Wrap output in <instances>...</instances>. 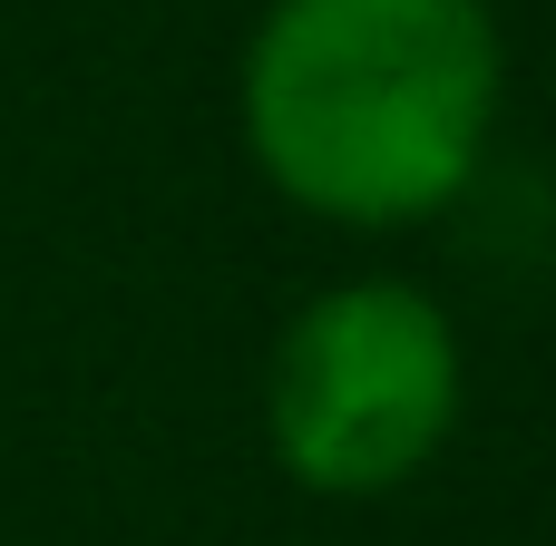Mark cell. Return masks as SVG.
Returning a JSON list of instances; mask_svg holds the SVG:
<instances>
[{"instance_id": "1", "label": "cell", "mask_w": 556, "mask_h": 546, "mask_svg": "<svg viewBox=\"0 0 556 546\" xmlns=\"http://www.w3.org/2000/svg\"><path fill=\"white\" fill-rule=\"evenodd\" d=\"M489 127L479 0H283L254 49V147L323 215L440 205Z\"/></svg>"}, {"instance_id": "2", "label": "cell", "mask_w": 556, "mask_h": 546, "mask_svg": "<svg viewBox=\"0 0 556 546\" xmlns=\"http://www.w3.org/2000/svg\"><path fill=\"white\" fill-rule=\"evenodd\" d=\"M450 430V332L410 293H332L274 361V440L313 488H381Z\"/></svg>"}]
</instances>
